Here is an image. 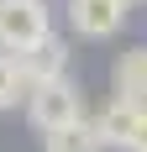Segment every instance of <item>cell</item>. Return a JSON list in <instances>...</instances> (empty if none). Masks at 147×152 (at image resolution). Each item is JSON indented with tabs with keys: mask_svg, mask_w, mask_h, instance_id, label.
<instances>
[{
	"mask_svg": "<svg viewBox=\"0 0 147 152\" xmlns=\"http://www.w3.org/2000/svg\"><path fill=\"white\" fill-rule=\"evenodd\" d=\"M26 121L37 126V131H53V126H68L84 115V94H79V84H74L68 74L63 79H47V84H32L26 89Z\"/></svg>",
	"mask_w": 147,
	"mask_h": 152,
	"instance_id": "6da1fadb",
	"label": "cell"
},
{
	"mask_svg": "<svg viewBox=\"0 0 147 152\" xmlns=\"http://www.w3.org/2000/svg\"><path fill=\"white\" fill-rule=\"evenodd\" d=\"M53 31L47 0H0V53H26Z\"/></svg>",
	"mask_w": 147,
	"mask_h": 152,
	"instance_id": "7a4b0ae2",
	"label": "cell"
},
{
	"mask_svg": "<svg viewBox=\"0 0 147 152\" xmlns=\"http://www.w3.org/2000/svg\"><path fill=\"white\" fill-rule=\"evenodd\" d=\"M126 16H132V5H126V0H68L74 31H79V37H89V42L116 37V31L126 26Z\"/></svg>",
	"mask_w": 147,
	"mask_h": 152,
	"instance_id": "3957f363",
	"label": "cell"
},
{
	"mask_svg": "<svg viewBox=\"0 0 147 152\" xmlns=\"http://www.w3.org/2000/svg\"><path fill=\"white\" fill-rule=\"evenodd\" d=\"M16 63H21V74H26V89L32 84H47V79H63L68 74V42H63L58 31H47L37 47L16 53Z\"/></svg>",
	"mask_w": 147,
	"mask_h": 152,
	"instance_id": "277c9868",
	"label": "cell"
},
{
	"mask_svg": "<svg viewBox=\"0 0 147 152\" xmlns=\"http://www.w3.org/2000/svg\"><path fill=\"white\" fill-rule=\"evenodd\" d=\"M110 79H116V100L147 105V47H126L110 68Z\"/></svg>",
	"mask_w": 147,
	"mask_h": 152,
	"instance_id": "5b68a950",
	"label": "cell"
},
{
	"mask_svg": "<svg viewBox=\"0 0 147 152\" xmlns=\"http://www.w3.org/2000/svg\"><path fill=\"white\" fill-rule=\"evenodd\" d=\"M42 147H47V152H105V147H100V131H95V121H89V115L42 131Z\"/></svg>",
	"mask_w": 147,
	"mask_h": 152,
	"instance_id": "8992f818",
	"label": "cell"
},
{
	"mask_svg": "<svg viewBox=\"0 0 147 152\" xmlns=\"http://www.w3.org/2000/svg\"><path fill=\"white\" fill-rule=\"evenodd\" d=\"M21 100H26V74L11 53H0V110H16Z\"/></svg>",
	"mask_w": 147,
	"mask_h": 152,
	"instance_id": "52a82bcc",
	"label": "cell"
},
{
	"mask_svg": "<svg viewBox=\"0 0 147 152\" xmlns=\"http://www.w3.org/2000/svg\"><path fill=\"white\" fill-rule=\"evenodd\" d=\"M126 152H147V105L137 110V121H132V137H126Z\"/></svg>",
	"mask_w": 147,
	"mask_h": 152,
	"instance_id": "ba28073f",
	"label": "cell"
},
{
	"mask_svg": "<svg viewBox=\"0 0 147 152\" xmlns=\"http://www.w3.org/2000/svg\"><path fill=\"white\" fill-rule=\"evenodd\" d=\"M126 5H142V0H126Z\"/></svg>",
	"mask_w": 147,
	"mask_h": 152,
	"instance_id": "9c48e42d",
	"label": "cell"
}]
</instances>
